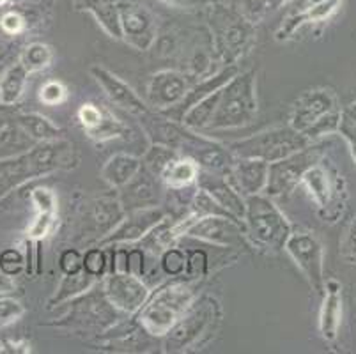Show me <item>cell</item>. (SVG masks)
<instances>
[{
    "label": "cell",
    "instance_id": "6da1fadb",
    "mask_svg": "<svg viewBox=\"0 0 356 354\" xmlns=\"http://www.w3.org/2000/svg\"><path fill=\"white\" fill-rule=\"evenodd\" d=\"M76 165L73 144L63 140L38 142L27 152L0 161V197L27 181Z\"/></svg>",
    "mask_w": 356,
    "mask_h": 354
},
{
    "label": "cell",
    "instance_id": "7a4b0ae2",
    "mask_svg": "<svg viewBox=\"0 0 356 354\" xmlns=\"http://www.w3.org/2000/svg\"><path fill=\"white\" fill-rule=\"evenodd\" d=\"M257 115L255 71L236 73L225 86L220 87V99L211 124L206 131L243 128Z\"/></svg>",
    "mask_w": 356,
    "mask_h": 354
},
{
    "label": "cell",
    "instance_id": "3957f363",
    "mask_svg": "<svg viewBox=\"0 0 356 354\" xmlns=\"http://www.w3.org/2000/svg\"><path fill=\"white\" fill-rule=\"evenodd\" d=\"M243 225L247 238H250L252 243L271 252H280L293 232L291 223L271 200V197L268 195L264 197L261 193L245 197Z\"/></svg>",
    "mask_w": 356,
    "mask_h": 354
},
{
    "label": "cell",
    "instance_id": "277c9868",
    "mask_svg": "<svg viewBox=\"0 0 356 354\" xmlns=\"http://www.w3.org/2000/svg\"><path fill=\"white\" fill-rule=\"evenodd\" d=\"M195 300L192 289L184 284H168L158 289L138 310V323L153 337H165Z\"/></svg>",
    "mask_w": 356,
    "mask_h": 354
},
{
    "label": "cell",
    "instance_id": "5b68a950",
    "mask_svg": "<svg viewBox=\"0 0 356 354\" xmlns=\"http://www.w3.org/2000/svg\"><path fill=\"white\" fill-rule=\"evenodd\" d=\"M209 25L216 55L225 66L234 64L254 41L255 34L252 22L234 9L213 6L209 13Z\"/></svg>",
    "mask_w": 356,
    "mask_h": 354
},
{
    "label": "cell",
    "instance_id": "8992f818",
    "mask_svg": "<svg viewBox=\"0 0 356 354\" xmlns=\"http://www.w3.org/2000/svg\"><path fill=\"white\" fill-rule=\"evenodd\" d=\"M307 145H310V140L303 133L286 126V128L266 129L243 140L232 142L229 151L234 158H254V160L273 163Z\"/></svg>",
    "mask_w": 356,
    "mask_h": 354
},
{
    "label": "cell",
    "instance_id": "52a82bcc",
    "mask_svg": "<svg viewBox=\"0 0 356 354\" xmlns=\"http://www.w3.org/2000/svg\"><path fill=\"white\" fill-rule=\"evenodd\" d=\"M216 317L218 305L213 298L202 296L200 300H193L181 319L165 335V351L176 353L195 346L202 335H206V331L211 330Z\"/></svg>",
    "mask_w": 356,
    "mask_h": 354
},
{
    "label": "cell",
    "instance_id": "ba28073f",
    "mask_svg": "<svg viewBox=\"0 0 356 354\" xmlns=\"http://www.w3.org/2000/svg\"><path fill=\"white\" fill-rule=\"evenodd\" d=\"M176 236H190V238L202 239V241L213 243L218 246H243L245 243V225L239 220L222 214H211V216H193L190 214L188 220L174 227Z\"/></svg>",
    "mask_w": 356,
    "mask_h": 354
},
{
    "label": "cell",
    "instance_id": "9c48e42d",
    "mask_svg": "<svg viewBox=\"0 0 356 354\" xmlns=\"http://www.w3.org/2000/svg\"><path fill=\"white\" fill-rule=\"evenodd\" d=\"M319 158H321V151L317 147L307 145V147L286 156L282 160L270 163L268 183L264 188L268 197L275 199V197H287V195L293 193L294 188L302 183L305 172L316 163H319Z\"/></svg>",
    "mask_w": 356,
    "mask_h": 354
},
{
    "label": "cell",
    "instance_id": "30bf717a",
    "mask_svg": "<svg viewBox=\"0 0 356 354\" xmlns=\"http://www.w3.org/2000/svg\"><path fill=\"white\" fill-rule=\"evenodd\" d=\"M294 264L302 269L309 284L317 294H323L325 289V248L314 232L309 230H296L291 232L286 246Z\"/></svg>",
    "mask_w": 356,
    "mask_h": 354
},
{
    "label": "cell",
    "instance_id": "8fae6325",
    "mask_svg": "<svg viewBox=\"0 0 356 354\" xmlns=\"http://www.w3.org/2000/svg\"><path fill=\"white\" fill-rule=\"evenodd\" d=\"M119 24L122 39L138 51H147L156 43V19L144 6L121 0L119 2Z\"/></svg>",
    "mask_w": 356,
    "mask_h": 354
},
{
    "label": "cell",
    "instance_id": "7c38bea8",
    "mask_svg": "<svg viewBox=\"0 0 356 354\" xmlns=\"http://www.w3.org/2000/svg\"><path fill=\"white\" fill-rule=\"evenodd\" d=\"M103 294L118 310L137 314L149 298V287L134 273L112 271L103 282Z\"/></svg>",
    "mask_w": 356,
    "mask_h": 354
},
{
    "label": "cell",
    "instance_id": "4fadbf2b",
    "mask_svg": "<svg viewBox=\"0 0 356 354\" xmlns=\"http://www.w3.org/2000/svg\"><path fill=\"white\" fill-rule=\"evenodd\" d=\"M165 218H167V211L158 206L128 211L124 218L103 238L102 245H124V243L142 241Z\"/></svg>",
    "mask_w": 356,
    "mask_h": 354
},
{
    "label": "cell",
    "instance_id": "5bb4252c",
    "mask_svg": "<svg viewBox=\"0 0 356 354\" xmlns=\"http://www.w3.org/2000/svg\"><path fill=\"white\" fill-rule=\"evenodd\" d=\"M337 96L332 89H312L294 102L289 115V126L303 133L328 113L337 112Z\"/></svg>",
    "mask_w": 356,
    "mask_h": 354
},
{
    "label": "cell",
    "instance_id": "9a60e30c",
    "mask_svg": "<svg viewBox=\"0 0 356 354\" xmlns=\"http://www.w3.org/2000/svg\"><path fill=\"white\" fill-rule=\"evenodd\" d=\"M190 80L184 73L174 70L158 71L147 86V102L153 110H165L177 105L190 89Z\"/></svg>",
    "mask_w": 356,
    "mask_h": 354
},
{
    "label": "cell",
    "instance_id": "2e32d148",
    "mask_svg": "<svg viewBox=\"0 0 356 354\" xmlns=\"http://www.w3.org/2000/svg\"><path fill=\"white\" fill-rule=\"evenodd\" d=\"M227 177L229 174H213V172L200 170L199 177H197V186L208 191L231 216L243 222L245 195L236 188L232 179H227Z\"/></svg>",
    "mask_w": 356,
    "mask_h": 354
},
{
    "label": "cell",
    "instance_id": "e0dca14e",
    "mask_svg": "<svg viewBox=\"0 0 356 354\" xmlns=\"http://www.w3.org/2000/svg\"><path fill=\"white\" fill-rule=\"evenodd\" d=\"M92 77H95L96 82L99 83L103 90H105L106 97L110 102L114 103L119 108L126 110V112L134 113V115H142L147 110H151V106L135 92L124 80H121L119 77H115L114 73H110L108 70L102 66H95L90 70Z\"/></svg>",
    "mask_w": 356,
    "mask_h": 354
},
{
    "label": "cell",
    "instance_id": "ac0fdd59",
    "mask_svg": "<svg viewBox=\"0 0 356 354\" xmlns=\"http://www.w3.org/2000/svg\"><path fill=\"white\" fill-rule=\"evenodd\" d=\"M158 177L153 175L147 168L142 167L134 179L124 184L119 195V202H121L124 211L140 209V207H153L158 206Z\"/></svg>",
    "mask_w": 356,
    "mask_h": 354
},
{
    "label": "cell",
    "instance_id": "d6986e66",
    "mask_svg": "<svg viewBox=\"0 0 356 354\" xmlns=\"http://www.w3.org/2000/svg\"><path fill=\"white\" fill-rule=\"evenodd\" d=\"M268 167L270 163L254 158H234L231 168L232 183L245 197L259 195L264 191L268 183Z\"/></svg>",
    "mask_w": 356,
    "mask_h": 354
},
{
    "label": "cell",
    "instance_id": "ffe728a7",
    "mask_svg": "<svg viewBox=\"0 0 356 354\" xmlns=\"http://www.w3.org/2000/svg\"><path fill=\"white\" fill-rule=\"evenodd\" d=\"M321 312H319V331L326 342H333L339 335L342 319V287L337 280L325 282Z\"/></svg>",
    "mask_w": 356,
    "mask_h": 354
},
{
    "label": "cell",
    "instance_id": "44dd1931",
    "mask_svg": "<svg viewBox=\"0 0 356 354\" xmlns=\"http://www.w3.org/2000/svg\"><path fill=\"white\" fill-rule=\"evenodd\" d=\"M142 168V160L134 154L118 152L110 156L102 168V179L112 188H122L134 179Z\"/></svg>",
    "mask_w": 356,
    "mask_h": 354
},
{
    "label": "cell",
    "instance_id": "7402d4cb",
    "mask_svg": "<svg viewBox=\"0 0 356 354\" xmlns=\"http://www.w3.org/2000/svg\"><path fill=\"white\" fill-rule=\"evenodd\" d=\"M200 167L197 165L195 160H192L190 156L179 154L177 158H174L168 167L165 168V172L161 174V181L165 183V186H168L170 190H184V188L192 186L193 183H197V177H199Z\"/></svg>",
    "mask_w": 356,
    "mask_h": 354
},
{
    "label": "cell",
    "instance_id": "603a6c76",
    "mask_svg": "<svg viewBox=\"0 0 356 354\" xmlns=\"http://www.w3.org/2000/svg\"><path fill=\"white\" fill-rule=\"evenodd\" d=\"M80 6L98 19V24L110 38L122 39L121 24H119V2L115 0H80Z\"/></svg>",
    "mask_w": 356,
    "mask_h": 354
},
{
    "label": "cell",
    "instance_id": "cb8c5ba5",
    "mask_svg": "<svg viewBox=\"0 0 356 354\" xmlns=\"http://www.w3.org/2000/svg\"><path fill=\"white\" fill-rule=\"evenodd\" d=\"M15 122L31 136L35 142H50L59 140L63 136L60 128L41 113H18L15 117Z\"/></svg>",
    "mask_w": 356,
    "mask_h": 354
},
{
    "label": "cell",
    "instance_id": "d4e9b609",
    "mask_svg": "<svg viewBox=\"0 0 356 354\" xmlns=\"http://www.w3.org/2000/svg\"><path fill=\"white\" fill-rule=\"evenodd\" d=\"M35 144L38 142L32 140L16 122H9L0 129V161L24 154Z\"/></svg>",
    "mask_w": 356,
    "mask_h": 354
},
{
    "label": "cell",
    "instance_id": "484cf974",
    "mask_svg": "<svg viewBox=\"0 0 356 354\" xmlns=\"http://www.w3.org/2000/svg\"><path fill=\"white\" fill-rule=\"evenodd\" d=\"M27 78L29 71L25 70L24 64H13L0 78V105L11 106L18 103V99L24 96Z\"/></svg>",
    "mask_w": 356,
    "mask_h": 354
},
{
    "label": "cell",
    "instance_id": "4316f807",
    "mask_svg": "<svg viewBox=\"0 0 356 354\" xmlns=\"http://www.w3.org/2000/svg\"><path fill=\"white\" fill-rule=\"evenodd\" d=\"M218 99L220 89L211 92L209 96H206L204 99H200V102L195 103L192 108L186 110V113L183 115L181 122H183L186 128L193 129V131H206L213 121V115H215L216 106H218Z\"/></svg>",
    "mask_w": 356,
    "mask_h": 354
},
{
    "label": "cell",
    "instance_id": "83f0119b",
    "mask_svg": "<svg viewBox=\"0 0 356 354\" xmlns=\"http://www.w3.org/2000/svg\"><path fill=\"white\" fill-rule=\"evenodd\" d=\"M302 183L309 188L310 195L314 197L317 204L321 207H328L332 202V193L333 188L330 183V175L325 168L319 163H316L314 167H310L309 170L303 175Z\"/></svg>",
    "mask_w": 356,
    "mask_h": 354
},
{
    "label": "cell",
    "instance_id": "f1b7e54d",
    "mask_svg": "<svg viewBox=\"0 0 356 354\" xmlns=\"http://www.w3.org/2000/svg\"><path fill=\"white\" fill-rule=\"evenodd\" d=\"M95 280L96 278L92 275H89L87 271H83V269L80 273H74V275H64L59 289H57V292H55V296L51 298L50 303H63V301L79 298L80 294H83V292H87L92 287Z\"/></svg>",
    "mask_w": 356,
    "mask_h": 354
},
{
    "label": "cell",
    "instance_id": "f546056e",
    "mask_svg": "<svg viewBox=\"0 0 356 354\" xmlns=\"http://www.w3.org/2000/svg\"><path fill=\"white\" fill-rule=\"evenodd\" d=\"M179 152L174 151V149L167 147V145L161 144H153L149 147V151L145 152V156L142 158V167L147 168L153 175H156L158 179L161 181V174L165 172V168L168 167V163L177 158Z\"/></svg>",
    "mask_w": 356,
    "mask_h": 354
},
{
    "label": "cell",
    "instance_id": "4dcf8cb0",
    "mask_svg": "<svg viewBox=\"0 0 356 354\" xmlns=\"http://www.w3.org/2000/svg\"><path fill=\"white\" fill-rule=\"evenodd\" d=\"M51 58H54V54H51L50 47L43 43H32L24 50L20 63L24 64V67L31 74L47 70L51 64Z\"/></svg>",
    "mask_w": 356,
    "mask_h": 354
},
{
    "label": "cell",
    "instance_id": "1f68e13d",
    "mask_svg": "<svg viewBox=\"0 0 356 354\" xmlns=\"http://www.w3.org/2000/svg\"><path fill=\"white\" fill-rule=\"evenodd\" d=\"M126 128L121 121H119L118 117H114L112 113L108 112L106 108H103V117L102 122L96 126L92 131H89V138L98 142H105V140H112V138H119V136L124 135Z\"/></svg>",
    "mask_w": 356,
    "mask_h": 354
},
{
    "label": "cell",
    "instance_id": "d6a6232c",
    "mask_svg": "<svg viewBox=\"0 0 356 354\" xmlns=\"http://www.w3.org/2000/svg\"><path fill=\"white\" fill-rule=\"evenodd\" d=\"M160 266L167 277H181L186 271V253L176 246H168L161 252Z\"/></svg>",
    "mask_w": 356,
    "mask_h": 354
},
{
    "label": "cell",
    "instance_id": "836d02e7",
    "mask_svg": "<svg viewBox=\"0 0 356 354\" xmlns=\"http://www.w3.org/2000/svg\"><path fill=\"white\" fill-rule=\"evenodd\" d=\"M339 122H341V110L328 113V115H325L323 119H319L316 124H312L309 129H305L303 135L312 142L316 140V138H319V136H325L337 131V129H339Z\"/></svg>",
    "mask_w": 356,
    "mask_h": 354
},
{
    "label": "cell",
    "instance_id": "e575fe53",
    "mask_svg": "<svg viewBox=\"0 0 356 354\" xmlns=\"http://www.w3.org/2000/svg\"><path fill=\"white\" fill-rule=\"evenodd\" d=\"M66 87H64L63 82H57V80H50V82L43 83L40 89V102L48 106L60 105V103L66 102Z\"/></svg>",
    "mask_w": 356,
    "mask_h": 354
},
{
    "label": "cell",
    "instance_id": "d590c367",
    "mask_svg": "<svg viewBox=\"0 0 356 354\" xmlns=\"http://www.w3.org/2000/svg\"><path fill=\"white\" fill-rule=\"evenodd\" d=\"M106 255L103 248H90L83 255V271L92 275L95 278H99L106 271Z\"/></svg>",
    "mask_w": 356,
    "mask_h": 354
},
{
    "label": "cell",
    "instance_id": "8d00e7d4",
    "mask_svg": "<svg viewBox=\"0 0 356 354\" xmlns=\"http://www.w3.org/2000/svg\"><path fill=\"white\" fill-rule=\"evenodd\" d=\"M25 259L24 253L16 248H6L0 253V271L9 275V277H16L18 273L24 269Z\"/></svg>",
    "mask_w": 356,
    "mask_h": 354
},
{
    "label": "cell",
    "instance_id": "74e56055",
    "mask_svg": "<svg viewBox=\"0 0 356 354\" xmlns=\"http://www.w3.org/2000/svg\"><path fill=\"white\" fill-rule=\"evenodd\" d=\"M55 218H57V213H38L35 220L29 227V238L35 239V241L47 238L54 229Z\"/></svg>",
    "mask_w": 356,
    "mask_h": 354
},
{
    "label": "cell",
    "instance_id": "f35d334b",
    "mask_svg": "<svg viewBox=\"0 0 356 354\" xmlns=\"http://www.w3.org/2000/svg\"><path fill=\"white\" fill-rule=\"evenodd\" d=\"M32 204L38 213H57V199L48 188H35L31 193Z\"/></svg>",
    "mask_w": 356,
    "mask_h": 354
},
{
    "label": "cell",
    "instance_id": "ab89813d",
    "mask_svg": "<svg viewBox=\"0 0 356 354\" xmlns=\"http://www.w3.org/2000/svg\"><path fill=\"white\" fill-rule=\"evenodd\" d=\"M103 117V106H96L92 103H86L80 106L79 110V121L82 124L83 131L89 133L102 122Z\"/></svg>",
    "mask_w": 356,
    "mask_h": 354
},
{
    "label": "cell",
    "instance_id": "60d3db41",
    "mask_svg": "<svg viewBox=\"0 0 356 354\" xmlns=\"http://www.w3.org/2000/svg\"><path fill=\"white\" fill-rule=\"evenodd\" d=\"M208 269V255L202 250H193L186 255V275L192 278H199L206 275Z\"/></svg>",
    "mask_w": 356,
    "mask_h": 354
},
{
    "label": "cell",
    "instance_id": "b9f144b4",
    "mask_svg": "<svg viewBox=\"0 0 356 354\" xmlns=\"http://www.w3.org/2000/svg\"><path fill=\"white\" fill-rule=\"evenodd\" d=\"M59 268L64 275H74L83 269V257L80 255L79 250L67 248L60 253L59 257Z\"/></svg>",
    "mask_w": 356,
    "mask_h": 354
},
{
    "label": "cell",
    "instance_id": "7bdbcfd3",
    "mask_svg": "<svg viewBox=\"0 0 356 354\" xmlns=\"http://www.w3.org/2000/svg\"><path fill=\"white\" fill-rule=\"evenodd\" d=\"M341 255L349 262H356V218L349 223L341 241Z\"/></svg>",
    "mask_w": 356,
    "mask_h": 354
},
{
    "label": "cell",
    "instance_id": "ee69618b",
    "mask_svg": "<svg viewBox=\"0 0 356 354\" xmlns=\"http://www.w3.org/2000/svg\"><path fill=\"white\" fill-rule=\"evenodd\" d=\"M0 27H2L4 32H8V34L15 35L24 31V18L18 13H6L0 18Z\"/></svg>",
    "mask_w": 356,
    "mask_h": 354
},
{
    "label": "cell",
    "instance_id": "f6af8a7d",
    "mask_svg": "<svg viewBox=\"0 0 356 354\" xmlns=\"http://www.w3.org/2000/svg\"><path fill=\"white\" fill-rule=\"evenodd\" d=\"M0 353H16V354H27L31 353V344L22 340V342H13V340H4L0 342Z\"/></svg>",
    "mask_w": 356,
    "mask_h": 354
},
{
    "label": "cell",
    "instance_id": "bcb514c9",
    "mask_svg": "<svg viewBox=\"0 0 356 354\" xmlns=\"http://www.w3.org/2000/svg\"><path fill=\"white\" fill-rule=\"evenodd\" d=\"M15 291V282H13V277L6 275V273L0 271V294L6 296L9 292Z\"/></svg>",
    "mask_w": 356,
    "mask_h": 354
},
{
    "label": "cell",
    "instance_id": "7dc6e473",
    "mask_svg": "<svg viewBox=\"0 0 356 354\" xmlns=\"http://www.w3.org/2000/svg\"><path fill=\"white\" fill-rule=\"evenodd\" d=\"M168 4H174V6H179V8H192V6L197 4H204L206 0H165Z\"/></svg>",
    "mask_w": 356,
    "mask_h": 354
},
{
    "label": "cell",
    "instance_id": "c3c4849f",
    "mask_svg": "<svg viewBox=\"0 0 356 354\" xmlns=\"http://www.w3.org/2000/svg\"><path fill=\"white\" fill-rule=\"evenodd\" d=\"M342 115L348 117V119H351V121H356V103H353V105H349L348 108L342 112Z\"/></svg>",
    "mask_w": 356,
    "mask_h": 354
},
{
    "label": "cell",
    "instance_id": "681fc988",
    "mask_svg": "<svg viewBox=\"0 0 356 354\" xmlns=\"http://www.w3.org/2000/svg\"><path fill=\"white\" fill-rule=\"evenodd\" d=\"M286 2H289V0H266V6L271 9H277L282 4H286Z\"/></svg>",
    "mask_w": 356,
    "mask_h": 354
},
{
    "label": "cell",
    "instance_id": "f907efd6",
    "mask_svg": "<svg viewBox=\"0 0 356 354\" xmlns=\"http://www.w3.org/2000/svg\"><path fill=\"white\" fill-rule=\"evenodd\" d=\"M9 122H11V119L8 117V113H6L4 110H0V129L4 128L6 124H9Z\"/></svg>",
    "mask_w": 356,
    "mask_h": 354
},
{
    "label": "cell",
    "instance_id": "816d5d0a",
    "mask_svg": "<svg viewBox=\"0 0 356 354\" xmlns=\"http://www.w3.org/2000/svg\"><path fill=\"white\" fill-rule=\"evenodd\" d=\"M323 2H332V0H305V6H312V4H323Z\"/></svg>",
    "mask_w": 356,
    "mask_h": 354
},
{
    "label": "cell",
    "instance_id": "f5cc1de1",
    "mask_svg": "<svg viewBox=\"0 0 356 354\" xmlns=\"http://www.w3.org/2000/svg\"><path fill=\"white\" fill-rule=\"evenodd\" d=\"M349 147H351V154L356 161V142H349Z\"/></svg>",
    "mask_w": 356,
    "mask_h": 354
},
{
    "label": "cell",
    "instance_id": "db71d44e",
    "mask_svg": "<svg viewBox=\"0 0 356 354\" xmlns=\"http://www.w3.org/2000/svg\"><path fill=\"white\" fill-rule=\"evenodd\" d=\"M6 2H8V0H0V6H4Z\"/></svg>",
    "mask_w": 356,
    "mask_h": 354
},
{
    "label": "cell",
    "instance_id": "11a10c76",
    "mask_svg": "<svg viewBox=\"0 0 356 354\" xmlns=\"http://www.w3.org/2000/svg\"><path fill=\"white\" fill-rule=\"evenodd\" d=\"M0 310H2V294H0Z\"/></svg>",
    "mask_w": 356,
    "mask_h": 354
}]
</instances>
